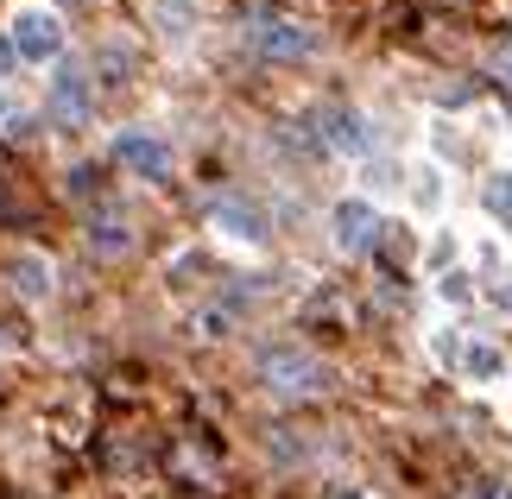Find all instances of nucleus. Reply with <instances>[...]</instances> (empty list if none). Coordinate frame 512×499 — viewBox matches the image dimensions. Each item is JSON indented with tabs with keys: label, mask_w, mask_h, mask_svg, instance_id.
I'll return each instance as SVG.
<instances>
[{
	"label": "nucleus",
	"mask_w": 512,
	"mask_h": 499,
	"mask_svg": "<svg viewBox=\"0 0 512 499\" xmlns=\"http://www.w3.org/2000/svg\"><path fill=\"white\" fill-rule=\"evenodd\" d=\"M260 379L272 398H323L329 392V367L304 348H260Z\"/></svg>",
	"instance_id": "f257e3e1"
},
{
	"label": "nucleus",
	"mask_w": 512,
	"mask_h": 499,
	"mask_svg": "<svg viewBox=\"0 0 512 499\" xmlns=\"http://www.w3.org/2000/svg\"><path fill=\"white\" fill-rule=\"evenodd\" d=\"M7 45L19 64H57L64 57V19H57V7H13Z\"/></svg>",
	"instance_id": "f03ea898"
},
{
	"label": "nucleus",
	"mask_w": 512,
	"mask_h": 499,
	"mask_svg": "<svg viewBox=\"0 0 512 499\" xmlns=\"http://www.w3.org/2000/svg\"><path fill=\"white\" fill-rule=\"evenodd\" d=\"M247 45L272 64H304V57H317V32L298 26V19H253Z\"/></svg>",
	"instance_id": "7ed1b4c3"
},
{
	"label": "nucleus",
	"mask_w": 512,
	"mask_h": 499,
	"mask_svg": "<svg viewBox=\"0 0 512 499\" xmlns=\"http://www.w3.org/2000/svg\"><path fill=\"white\" fill-rule=\"evenodd\" d=\"M114 158H121V171L146 177V184H165V177H171V146L159 133H140V127L114 133Z\"/></svg>",
	"instance_id": "20e7f679"
},
{
	"label": "nucleus",
	"mask_w": 512,
	"mask_h": 499,
	"mask_svg": "<svg viewBox=\"0 0 512 499\" xmlns=\"http://www.w3.org/2000/svg\"><path fill=\"white\" fill-rule=\"evenodd\" d=\"M317 133H323V146L342 152V158H373V146H380L373 121H367V114H354V108H323L317 114Z\"/></svg>",
	"instance_id": "39448f33"
},
{
	"label": "nucleus",
	"mask_w": 512,
	"mask_h": 499,
	"mask_svg": "<svg viewBox=\"0 0 512 499\" xmlns=\"http://www.w3.org/2000/svg\"><path fill=\"white\" fill-rule=\"evenodd\" d=\"M373 241H380V209H373V196H342L336 203V247L367 253Z\"/></svg>",
	"instance_id": "423d86ee"
},
{
	"label": "nucleus",
	"mask_w": 512,
	"mask_h": 499,
	"mask_svg": "<svg viewBox=\"0 0 512 499\" xmlns=\"http://www.w3.org/2000/svg\"><path fill=\"white\" fill-rule=\"evenodd\" d=\"M89 114H95V95H89V76L83 70H57L51 76V121L57 127H89Z\"/></svg>",
	"instance_id": "0eeeda50"
},
{
	"label": "nucleus",
	"mask_w": 512,
	"mask_h": 499,
	"mask_svg": "<svg viewBox=\"0 0 512 499\" xmlns=\"http://www.w3.org/2000/svg\"><path fill=\"white\" fill-rule=\"evenodd\" d=\"M209 222H215V234H228V241H241V247L266 241V222L247 203H209Z\"/></svg>",
	"instance_id": "6e6552de"
},
{
	"label": "nucleus",
	"mask_w": 512,
	"mask_h": 499,
	"mask_svg": "<svg viewBox=\"0 0 512 499\" xmlns=\"http://www.w3.org/2000/svg\"><path fill=\"white\" fill-rule=\"evenodd\" d=\"M13 285L26 291L32 304H45V297H51V259L45 253H19L13 259Z\"/></svg>",
	"instance_id": "1a4fd4ad"
},
{
	"label": "nucleus",
	"mask_w": 512,
	"mask_h": 499,
	"mask_svg": "<svg viewBox=\"0 0 512 499\" xmlns=\"http://www.w3.org/2000/svg\"><path fill=\"white\" fill-rule=\"evenodd\" d=\"M456 361H462V373H468V379H494V373L506 367V361H500V348H494V342H468V348L456 354Z\"/></svg>",
	"instance_id": "9d476101"
},
{
	"label": "nucleus",
	"mask_w": 512,
	"mask_h": 499,
	"mask_svg": "<svg viewBox=\"0 0 512 499\" xmlns=\"http://www.w3.org/2000/svg\"><path fill=\"white\" fill-rule=\"evenodd\" d=\"M481 209H487V215H500V222H512V171L487 177V190H481Z\"/></svg>",
	"instance_id": "9b49d317"
},
{
	"label": "nucleus",
	"mask_w": 512,
	"mask_h": 499,
	"mask_svg": "<svg viewBox=\"0 0 512 499\" xmlns=\"http://www.w3.org/2000/svg\"><path fill=\"white\" fill-rule=\"evenodd\" d=\"M95 70H102V83H121V76H133V51L127 45H102Z\"/></svg>",
	"instance_id": "f8f14e48"
},
{
	"label": "nucleus",
	"mask_w": 512,
	"mask_h": 499,
	"mask_svg": "<svg viewBox=\"0 0 512 499\" xmlns=\"http://www.w3.org/2000/svg\"><path fill=\"white\" fill-rule=\"evenodd\" d=\"M152 13H159V26H165V38H190V0H177V7H171V0H159V7H152Z\"/></svg>",
	"instance_id": "ddd939ff"
},
{
	"label": "nucleus",
	"mask_w": 512,
	"mask_h": 499,
	"mask_svg": "<svg viewBox=\"0 0 512 499\" xmlns=\"http://www.w3.org/2000/svg\"><path fill=\"white\" fill-rule=\"evenodd\" d=\"M133 247V234H127V222H102V228H95V253H127Z\"/></svg>",
	"instance_id": "4468645a"
},
{
	"label": "nucleus",
	"mask_w": 512,
	"mask_h": 499,
	"mask_svg": "<svg viewBox=\"0 0 512 499\" xmlns=\"http://www.w3.org/2000/svg\"><path fill=\"white\" fill-rule=\"evenodd\" d=\"M411 196H418L424 209H437V203H443V177H437V171H424V177H418V190H411Z\"/></svg>",
	"instance_id": "2eb2a0df"
},
{
	"label": "nucleus",
	"mask_w": 512,
	"mask_h": 499,
	"mask_svg": "<svg viewBox=\"0 0 512 499\" xmlns=\"http://www.w3.org/2000/svg\"><path fill=\"white\" fill-rule=\"evenodd\" d=\"M0 127H26V108L13 102V89H0Z\"/></svg>",
	"instance_id": "dca6fc26"
},
{
	"label": "nucleus",
	"mask_w": 512,
	"mask_h": 499,
	"mask_svg": "<svg viewBox=\"0 0 512 499\" xmlns=\"http://www.w3.org/2000/svg\"><path fill=\"white\" fill-rule=\"evenodd\" d=\"M468 291H475V285H468V272H449V278H443V297H449V304H462Z\"/></svg>",
	"instance_id": "f3484780"
},
{
	"label": "nucleus",
	"mask_w": 512,
	"mask_h": 499,
	"mask_svg": "<svg viewBox=\"0 0 512 499\" xmlns=\"http://www.w3.org/2000/svg\"><path fill=\"white\" fill-rule=\"evenodd\" d=\"M367 184H373V190H392V184H399V171H392V165H373Z\"/></svg>",
	"instance_id": "a211bd4d"
},
{
	"label": "nucleus",
	"mask_w": 512,
	"mask_h": 499,
	"mask_svg": "<svg viewBox=\"0 0 512 499\" xmlns=\"http://www.w3.org/2000/svg\"><path fill=\"white\" fill-rule=\"evenodd\" d=\"M70 190H83V196H89V190H95V171H89V165H76V171H70Z\"/></svg>",
	"instance_id": "6ab92c4d"
},
{
	"label": "nucleus",
	"mask_w": 512,
	"mask_h": 499,
	"mask_svg": "<svg viewBox=\"0 0 512 499\" xmlns=\"http://www.w3.org/2000/svg\"><path fill=\"white\" fill-rule=\"evenodd\" d=\"M13 64H19V57H13V45H7V32H0V76H7Z\"/></svg>",
	"instance_id": "aec40b11"
},
{
	"label": "nucleus",
	"mask_w": 512,
	"mask_h": 499,
	"mask_svg": "<svg viewBox=\"0 0 512 499\" xmlns=\"http://www.w3.org/2000/svg\"><path fill=\"white\" fill-rule=\"evenodd\" d=\"M329 499H361V493H354V487H329Z\"/></svg>",
	"instance_id": "412c9836"
},
{
	"label": "nucleus",
	"mask_w": 512,
	"mask_h": 499,
	"mask_svg": "<svg viewBox=\"0 0 512 499\" xmlns=\"http://www.w3.org/2000/svg\"><path fill=\"white\" fill-rule=\"evenodd\" d=\"M500 70H506V83H512V45H506V57H500Z\"/></svg>",
	"instance_id": "4be33fe9"
},
{
	"label": "nucleus",
	"mask_w": 512,
	"mask_h": 499,
	"mask_svg": "<svg viewBox=\"0 0 512 499\" xmlns=\"http://www.w3.org/2000/svg\"><path fill=\"white\" fill-rule=\"evenodd\" d=\"M500 304H506V310H512V291H500Z\"/></svg>",
	"instance_id": "5701e85b"
},
{
	"label": "nucleus",
	"mask_w": 512,
	"mask_h": 499,
	"mask_svg": "<svg viewBox=\"0 0 512 499\" xmlns=\"http://www.w3.org/2000/svg\"><path fill=\"white\" fill-rule=\"evenodd\" d=\"M506 499H512V493H506Z\"/></svg>",
	"instance_id": "b1692460"
}]
</instances>
